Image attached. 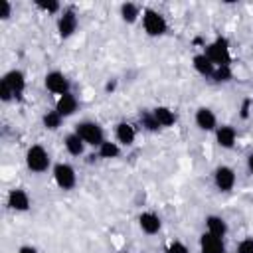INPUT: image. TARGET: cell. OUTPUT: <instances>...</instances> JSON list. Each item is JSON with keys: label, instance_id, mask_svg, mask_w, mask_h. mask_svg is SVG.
<instances>
[{"label": "cell", "instance_id": "25", "mask_svg": "<svg viewBox=\"0 0 253 253\" xmlns=\"http://www.w3.org/2000/svg\"><path fill=\"white\" fill-rule=\"evenodd\" d=\"M138 119H140V125H142L144 130H148V132H158V130H160V125H158V121L154 119L152 111H140Z\"/></svg>", "mask_w": 253, "mask_h": 253}, {"label": "cell", "instance_id": "19", "mask_svg": "<svg viewBox=\"0 0 253 253\" xmlns=\"http://www.w3.org/2000/svg\"><path fill=\"white\" fill-rule=\"evenodd\" d=\"M63 146H65L67 154H71V156H83L87 144H85L83 138L73 130V132H67V134L63 136Z\"/></svg>", "mask_w": 253, "mask_h": 253}, {"label": "cell", "instance_id": "17", "mask_svg": "<svg viewBox=\"0 0 253 253\" xmlns=\"http://www.w3.org/2000/svg\"><path fill=\"white\" fill-rule=\"evenodd\" d=\"M152 115H154V119L158 121L160 128H170V126H174L176 121H178L176 111L170 109V107H166V105H158V107H154V109H152Z\"/></svg>", "mask_w": 253, "mask_h": 253}, {"label": "cell", "instance_id": "9", "mask_svg": "<svg viewBox=\"0 0 253 253\" xmlns=\"http://www.w3.org/2000/svg\"><path fill=\"white\" fill-rule=\"evenodd\" d=\"M6 206H8V210H12L16 213H26L32 208L30 194L24 188H12L6 196Z\"/></svg>", "mask_w": 253, "mask_h": 253}, {"label": "cell", "instance_id": "23", "mask_svg": "<svg viewBox=\"0 0 253 253\" xmlns=\"http://www.w3.org/2000/svg\"><path fill=\"white\" fill-rule=\"evenodd\" d=\"M61 123H63V117L53 109V111H45L43 113V117H42V125H43V128H47V130H57L59 126H61Z\"/></svg>", "mask_w": 253, "mask_h": 253}, {"label": "cell", "instance_id": "27", "mask_svg": "<svg viewBox=\"0 0 253 253\" xmlns=\"http://www.w3.org/2000/svg\"><path fill=\"white\" fill-rule=\"evenodd\" d=\"M166 253H190V249H188V245H186L184 241L174 239V241H170V243H168Z\"/></svg>", "mask_w": 253, "mask_h": 253}, {"label": "cell", "instance_id": "31", "mask_svg": "<svg viewBox=\"0 0 253 253\" xmlns=\"http://www.w3.org/2000/svg\"><path fill=\"white\" fill-rule=\"evenodd\" d=\"M245 164H247V170H249V174L253 176V152H249V154H247V160H245Z\"/></svg>", "mask_w": 253, "mask_h": 253}, {"label": "cell", "instance_id": "21", "mask_svg": "<svg viewBox=\"0 0 253 253\" xmlns=\"http://www.w3.org/2000/svg\"><path fill=\"white\" fill-rule=\"evenodd\" d=\"M192 67H194V71H196L198 75H202V77H211V73H213V69H215V65L208 59V55H206L204 51L194 53V57H192Z\"/></svg>", "mask_w": 253, "mask_h": 253}, {"label": "cell", "instance_id": "16", "mask_svg": "<svg viewBox=\"0 0 253 253\" xmlns=\"http://www.w3.org/2000/svg\"><path fill=\"white\" fill-rule=\"evenodd\" d=\"M53 109H55L63 119H67V117H73V115L77 113V109H79V101H77V97H75L73 93H65V95L57 97Z\"/></svg>", "mask_w": 253, "mask_h": 253}, {"label": "cell", "instance_id": "5", "mask_svg": "<svg viewBox=\"0 0 253 253\" xmlns=\"http://www.w3.org/2000/svg\"><path fill=\"white\" fill-rule=\"evenodd\" d=\"M51 176H53L55 186L59 190H63V192H69V190H73L77 186V172H75V168L69 162H57V164H53Z\"/></svg>", "mask_w": 253, "mask_h": 253}, {"label": "cell", "instance_id": "7", "mask_svg": "<svg viewBox=\"0 0 253 253\" xmlns=\"http://www.w3.org/2000/svg\"><path fill=\"white\" fill-rule=\"evenodd\" d=\"M43 85H45V89H47L49 93H53V95H57V97H61V95H65V93H71V83H69L67 75H65L63 71H57V69L45 73Z\"/></svg>", "mask_w": 253, "mask_h": 253}, {"label": "cell", "instance_id": "22", "mask_svg": "<svg viewBox=\"0 0 253 253\" xmlns=\"http://www.w3.org/2000/svg\"><path fill=\"white\" fill-rule=\"evenodd\" d=\"M121 152H123V146L117 140H105L97 148V156L103 158V160H115V158L121 156Z\"/></svg>", "mask_w": 253, "mask_h": 253}, {"label": "cell", "instance_id": "30", "mask_svg": "<svg viewBox=\"0 0 253 253\" xmlns=\"http://www.w3.org/2000/svg\"><path fill=\"white\" fill-rule=\"evenodd\" d=\"M18 253H40V251H38L36 245H28V243H26V245H20V247H18Z\"/></svg>", "mask_w": 253, "mask_h": 253}, {"label": "cell", "instance_id": "13", "mask_svg": "<svg viewBox=\"0 0 253 253\" xmlns=\"http://www.w3.org/2000/svg\"><path fill=\"white\" fill-rule=\"evenodd\" d=\"M213 136H215L217 146L223 148V150H231V148L235 146V142H237V130H235V126H231V125H219V126L215 128Z\"/></svg>", "mask_w": 253, "mask_h": 253}, {"label": "cell", "instance_id": "1", "mask_svg": "<svg viewBox=\"0 0 253 253\" xmlns=\"http://www.w3.org/2000/svg\"><path fill=\"white\" fill-rule=\"evenodd\" d=\"M204 53L208 55V59L215 65V67H231V45H229V40L225 36H217L213 42L206 43L204 45Z\"/></svg>", "mask_w": 253, "mask_h": 253}, {"label": "cell", "instance_id": "8", "mask_svg": "<svg viewBox=\"0 0 253 253\" xmlns=\"http://www.w3.org/2000/svg\"><path fill=\"white\" fill-rule=\"evenodd\" d=\"M237 184V174L231 166L227 164H219L215 170H213V186L219 190V192H231Z\"/></svg>", "mask_w": 253, "mask_h": 253}, {"label": "cell", "instance_id": "11", "mask_svg": "<svg viewBox=\"0 0 253 253\" xmlns=\"http://www.w3.org/2000/svg\"><path fill=\"white\" fill-rule=\"evenodd\" d=\"M194 123L204 132H215V128L219 126L217 125V117L210 107H198L196 115H194Z\"/></svg>", "mask_w": 253, "mask_h": 253}, {"label": "cell", "instance_id": "2", "mask_svg": "<svg viewBox=\"0 0 253 253\" xmlns=\"http://www.w3.org/2000/svg\"><path fill=\"white\" fill-rule=\"evenodd\" d=\"M140 20H142V30L148 38H162L168 32V22L164 14L154 8H144Z\"/></svg>", "mask_w": 253, "mask_h": 253}, {"label": "cell", "instance_id": "3", "mask_svg": "<svg viewBox=\"0 0 253 253\" xmlns=\"http://www.w3.org/2000/svg\"><path fill=\"white\" fill-rule=\"evenodd\" d=\"M24 162H26V168H28L30 172H34V174H43V172H47V168L51 166L49 152H47L42 144H32V146L26 150Z\"/></svg>", "mask_w": 253, "mask_h": 253}, {"label": "cell", "instance_id": "26", "mask_svg": "<svg viewBox=\"0 0 253 253\" xmlns=\"http://www.w3.org/2000/svg\"><path fill=\"white\" fill-rule=\"evenodd\" d=\"M210 79L213 83H227L233 79V71H231V67H215Z\"/></svg>", "mask_w": 253, "mask_h": 253}, {"label": "cell", "instance_id": "4", "mask_svg": "<svg viewBox=\"0 0 253 253\" xmlns=\"http://www.w3.org/2000/svg\"><path fill=\"white\" fill-rule=\"evenodd\" d=\"M75 132L83 138V142L87 146H93V148H99L107 138H105V130L99 123L95 121H81L75 125Z\"/></svg>", "mask_w": 253, "mask_h": 253}, {"label": "cell", "instance_id": "10", "mask_svg": "<svg viewBox=\"0 0 253 253\" xmlns=\"http://www.w3.org/2000/svg\"><path fill=\"white\" fill-rule=\"evenodd\" d=\"M4 85H8L10 87V91L14 93V97L16 99H20L22 95H24V91H26V85H28V79H26V73L22 71V69H10V71H6L4 75H2V79H0Z\"/></svg>", "mask_w": 253, "mask_h": 253}, {"label": "cell", "instance_id": "18", "mask_svg": "<svg viewBox=\"0 0 253 253\" xmlns=\"http://www.w3.org/2000/svg\"><path fill=\"white\" fill-rule=\"evenodd\" d=\"M204 223H206V231L211 233V235H217V237H225L227 231H229L227 221H225L221 215H217V213H210V215H206Z\"/></svg>", "mask_w": 253, "mask_h": 253}, {"label": "cell", "instance_id": "14", "mask_svg": "<svg viewBox=\"0 0 253 253\" xmlns=\"http://www.w3.org/2000/svg\"><path fill=\"white\" fill-rule=\"evenodd\" d=\"M138 227L146 235H156L162 229V219L154 211H140V215H138Z\"/></svg>", "mask_w": 253, "mask_h": 253}, {"label": "cell", "instance_id": "6", "mask_svg": "<svg viewBox=\"0 0 253 253\" xmlns=\"http://www.w3.org/2000/svg\"><path fill=\"white\" fill-rule=\"evenodd\" d=\"M77 26H79V18L75 14L73 8H63V12L57 16L55 20V30H57V36L61 40H69L75 32H77Z\"/></svg>", "mask_w": 253, "mask_h": 253}, {"label": "cell", "instance_id": "24", "mask_svg": "<svg viewBox=\"0 0 253 253\" xmlns=\"http://www.w3.org/2000/svg\"><path fill=\"white\" fill-rule=\"evenodd\" d=\"M36 4V8L40 10V12H43V14H47V16H53V14H61L63 12V8H61V4L57 2V0H36L34 2Z\"/></svg>", "mask_w": 253, "mask_h": 253}, {"label": "cell", "instance_id": "20", "mask_svg": "<svg viewBox=\"0 0 253 253\" xmlns=\"http://www.w3.org/2000/svg\"><path fill=\"white\" fill-rule=\"evenodd\" d=\"M119 16L125 24H136L140 18H142V10L138 4L134 2H123L119 6Z\"/></svg>", "mask_w": 253, "mask_h": 253}, {"label": "cell", "instance_id": "28", "mask_svg": "<svg viewBox=\"0 0 253 253\" xmlns=\"http://www.w3.org/2000/svg\"><path fill=\"white\" fill-rule=\"evenodd\" d=\"M235 253H253V237H243L237 243Z\"/></svg>", "mask_w": 253, "mask_h": 253}, {"label": "cell", "instance_id": "15", "mask_svg": "<svg viewBox=\"0 0 253 253\" xmlns=\"http://www.w3.org/2000/svg\"><path fill=\"white\" fill-rule=\"evenodd\" d=\"M200 253H225L223 237H217V235L204 231L200 235Z\"/></svg>", "mask_w": 253, "mask_h": 253}, {"label": "cell", "instance_id": "12", "mask_svg": "<svg viewBox=\"0 0 253 253\" xmlns=\"http://www.w3.org/2000/svg\"><path fill=\"white\" fill-rule=\"evenodd\" d=\"M115 140L121 146H132L136 140V128L128 121H119L115 125Z\"/></svg>", "mask_w": 253, "mask_h": 253}, {"label": "cell", "instance_id": "29", "mask_svg": "<svg viewBox=\"0 0 253 253\" xmlns=\"http://www.w3.org/2000/svg\"><path fill=\"white\" fill-rule=\"evenodd\" d=\"M10 16H12V2L0 0V20L6 22V20H10Z\"/></svg>", "mask_w": 253, "mask_h": 253}]
</instances>
